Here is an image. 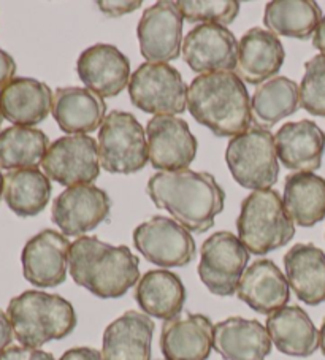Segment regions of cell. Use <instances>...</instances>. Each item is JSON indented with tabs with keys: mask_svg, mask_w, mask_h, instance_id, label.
Returning a JSON list of instances; mask_svg holds the SVG:
<instances>
[{
	"mask_svg": "<svg viewBox=\"0 0 325 360\" xmlns=\"http://www.w3.org/2000/svg\"><path fill=\"white\" fill-rule=\"evenodd\" d=\"M284 46L276 35L253 27L241 37L235 73L249 84H262L276 75L284 64Z\"/></svg>",
	"mask_w": 325,
	"mask_h": 360,
	"instance_id": "cell-23",
	"label": "cell"
},
{
	"mask_svg": "<svg viewBox=\"0 0 325 360\" xmlns=\"http://www.w3.org/2000/svg\"><path fill=\"white\" fill-rule=\"evenodd\" d=\"M68 270L73 281L98 299H120L140 281V260L127 246L97 237H79L70 246Z\"/></svg>",
	"mask_w": 325,
	"mask_h": 360,
	"instance_id": "cell-2",
	"label": "cell"
},
{
	"mask_svg": "<svg viewBox=\"0 0 325 360\" xmlns=\"http://www.w3.org/2000/svg\"><path fill=\"white\" fill-rule=\"evenodd\" d=\"M283 203L293 224L316 226L325 219V179L311 172L292 173L286 178Z\"/></svg>",
	"mask_w": 325,
	"mask_h": 360,
	"instance_id": "cell-29",
	"label": "cell"
},
{
	"mask_svg": "<svg viewBox=\"0 0 325 360\" xmlns=\"http://www.w3.org/2000/svg\"><path fill=\"white\" fill-rule=\"evenodd\" d=\"M77 72L86 89L100 97H117L130 83V62L126 54L106 43H97L79 54Z\"/></svg>",
	"mask_w": 325,
	"mask_h": 360,
	"instance_id": "cell-17",
	"label": "cell"
},
{
	"mask_svg": "<svg viewBox=\"0 0 325 360\" xmlns=\"http://www.w3.org/2000/svg\"><path fill=\"white\" fill-rule=\"evenodd\" d=\"M97 7L100 8L102 13L111 18H117L127 13H132L136 8L141 7V0H134V2H127V0H113V2H108V0H100L97 2Z\"/></svg>",
	"mask_w": 325,
	"mask_h": 360,
	"instance_id": "cell-37",
	"label": "cell"
},
{
	"mask_svg": "<svg viewBox=\"0 0 325 360\" xmlns=\"http://www.w3.org/2000/svg\"><path fill=\"white\" fill-rule=\"evenodd\" d=\"M177 7L187 22L227 27L238 16L241 5L236 0H179Z\"/></svg>",
	"mask_w": 325,
	"mask_h": 360,
	"instance_id": "cell-34",
	"label": "cell"
},
{
	"mask_svg": "<svg viewBox=\"0 0 325 360\" xmlns=\"http://www.w3.org/2000/svg\"><path fill=\"white\" fill-rule=\"evenodd\" d=\"M312 45L322 53V56H325V16L322 18V21L319 22L316 32L312 35Z\"/></svg>",
	"mask_w": 325,
	"mask_h": 360,
	"instance_id": "cell-41",
	"label": "cell"
},
{
	"mask_svg": "<svg viewBox=\"0 0 325 360\" xmlns=\"http://www.w3.org/2000/svg\"><path fill=\"white\" fill-rule=\"evenodd\" d=\"M240 43L227 27L200 24L186 35L183 58L198 75L215 72H235Z\"/></svg>",
	"mask_w": 325,
	"mask_h": 360,
	"instance_id": "cell-15",
	"label": "cell"
},
{
	"mask_svg": "<svg viewBox=\"0 0 325 360\" xmlns=\"http://www.w3.org/2000/svg\"><path fill=\"white\" fill-rule=\"evenodd\" d=\"M236 231L249 252L264 256L289 243L295 235V224L278 192L262 189L253 191L241 202Z\"/></svg>",
	"mask_w": 325,
	"mask_h": 360,
	"instance_id": "cell-5",
	"label": "cell"
},
{
	"mask_svg": "<svg viewBox=\"0 0 325 360\" xmlns=\"http://www.w3.org/2000/svg\"><path fill=\"white\" fill-rule=\"evenodd\" d=\"M134 299L149 318L170 321L183 311L186 288L172 271L149 270L136 283Z\"/></svg>",
	"mask_w": 325,
	"mask_h": 360,
	"instance_id": "cell-28",
	"label": "cell"
},
{
	"mask_svg": "<svg viewBox=\"0 0 325 360\" xmlns=\"http://www.w3.org/2000/svg\"><path fill=\"white\" fill-rule=\"evenodd\" d=\"M298 91L300 107L310 115L325 117V56L319 54L306 62Z\"/></svg>",
	"mask_w": 325,
	"mask_h": 360,
	"instance_id": "cell-35",
	"label": "cell"
},
{
	"mask_svg": "<svg viewBox=\"0 0 325 360\" xmlns=\"http://www.w3.org/2000/svg\"><path fill=\"white\" fill-rule=\"evenodd\" d=\"M16 73V64L11 56L0 48V89L5 88Z\"/></svg>",
	"mask_w": 325,
	"mask_h": 360,
	"instance_id": "cell-38",
	"label": "cell"
},
{
	"mask_svg": "<svg viewBox=\"0 0 325 360\" xmlns=\"http://www.w3.org/2000/svg\"><path fill=\"white\" fill-rule=\"evenodd\" d=\"M2 117H4L2 116V111H0V126H2Z\"/></svg>",
	"mask_w": 325,
	"mask_h": 360,
	"instance_id": "cell-44",
	"label": "cell"
},
{
	"mask_svg": "<svg viewBox=\"0 0 325 360\" xmlns=\"http://www.w3.org/2000/svg\"><path fill=\"white\" fill-rule=\"evenodd\" d=\"M111 198L92 184L73 186L54 198L51 219L67 237H83L108 219Z\"/></svg>",
	"mask_w": 325,
	"mask_h": 360,
	"instance_id": "cell-12",
	"label": "cell"
},
{
	"mask_svg": "<svg viewBox=\"0 0 325 360\" xmlns=\"http://www.w3.org/2000/svg\"><path fill=\"white\" fill-rule=\"evenodd\" d=\"M4 184H5V176L2 175V172H0V200H2V195H4Z\"/></svg>",
	"mask_w": 325,
	"mask_h": 360,
	"instance_id": "cell-43",
	"label": "cell"
},
{
	"mask_svg": "<svg viewBox=\"0 0 325 360\" xmlns=\"http://www.w3.org/2000/svg\"><path fill=\"white\" fill-rule=\"evenodd\" d=\"M149 162L155 170H186L197 156L198 143L189 124L177 116H154L146 124Z\"/></svg>",
	"mask_w": 325,
	"mask_h": 360,
	"instance_id": "cell-13",
	"label": "cell"
},
{
	"mask_svg": "<svg viewBox=\"0 0 325 360\" xmlns=\"http://www.w3.org/2000/svg\"><path fill=\"white\" fill-rule=\"evenodd\" d=\"M134 245L148 262L164 269L186 266L197 254L191 232L165 216H154L141 222L134 231Z\"/></svg>",
	"mask_w": 325,
	"mask_h": 360,
	"instance_id": "cell-10",
	"label": "cell"
},
{
	"mask_svg": "<svg viewBox=\"0 0 325 360\" xmlns=\"http://www.w3.org/2000/svg\"><path fill=\"white\" fill-rule=\"evenodd\" d=\"M13 326L8 319V314L0 309V354H2L13 341Z\"/></svg>",
	"mask_w": 325,
	"mask_h": 360,
	"instance_id": "cell-40",
	"label": "cell"
},
{
	"mask_svg": "<svg viewBox=\"0 0 325 360\" xmlns=\"http://www.w3.org/2000/svg\"><path fill=\"white\" fill-rule=\"evenodd\" d=\"M267 332L272 343L286 356L310 357L319 347V330L308 313L297 305L268 314Z\"/></svg>",
	"mask_w": 325,
	"mask_h": 360,
	"instance_id": "cell-27",
	"label": "cell"
},
{
	"mask_svg": "<svg viewBox=\"0 0 325 360\" xmlns=\"http://www.w3.org/2000/svg\"><path fill=\"white\" fill-rule=\"evenodd\" d=\"M129 96L134 107L155 116L181 115L187 107V86L168 64H141L130 77Z\"/></svg>",
	"mask_w": 325,
	"mask_h": 360,
	"instance_id": "cell-8",
	"label": "cell"
},
{
	"mask_svg": "<svg viewBox=\"0 0 325 360\" xmlns=\"http://www.w3.org/2000/svg\"><path fill=\"white\" fill-rule=\"evenodd\" d=\"M98 158L102 169L116 175H132L145 169L149 154L146 132L127 111L106 115L98 132Z\"/></svg>",
	"mask_w": 325,
	"mask_h": 360,
	"instance_id": "cell-7",
	"label": "cell"
},
{
	"mask_svg": "<svg viewBox=\"0 0 325 360\" xmlns=\"http://www.w3.org/2000/svg\"><path fill=\"white\" fill-rule=\"evenodd\" d=\"M298 89V84L286 77H276L260 84L251 98V117L255 126L270 130L284 117L297 113Z\"/></svg>",
	"mask_w": 325,
	"mask_h": 360,
	"instance_id": "cell-30",
	"label": "cell"
},
{
	"mask_svg": "<svg viewBox=\"0 0 325 360\" xmlns=\"http://www.w3.org/2000/svg\"><path fill=\"white\" fill-rule=\"evenodd\" d=\"M236 295L254 311L272 314L287 305L291 285L273 260L259 259L243 273Z\"/></svg>",
	"mask_w": 325,
	"mask_h": 360,
	"instance_id": "cell-18",
	"label": "cell"
},
{
	"mask_svg": "<svg viewBox=\"0 0 325 360\" xmlns=\"http://www.w3.org/2000/svg\"><path fill=\"white\" fill-rule=\"evenodd\" d=\"M319 347H321V351H322V354L325 356V318L322 321L321 330H319Z\"/></svg>",
	"mask_w": 325,
	"mask_h": 360,
	"instance_id": "cell-42",
	"label": "cell"
},
{
	"mask_svg": "<svg viewBox=\"0 0 325 360\" xmlns=\"http://www.w3.org/2000/svg\"><path fill=\"white\" fill-rule=\"evenodd\" d=\"M51 194V181L39 169L11 170L5 175L4 198L20 218L40 214L49 203Z\"/></svg>",
	"mask_w": 325,
	"mask_h": 360,
	"instance_id": "cell-32",
	"label": "cell"
},
{
	"mask_svg": "<svg viewBox=\"0 0 325 360\" xmlns=\"http://www.w3.org/2000/svg\"><path fill=\"white\" fill-rule=\"evenodd\" d=\"M322 21V10L312 0H273L264 11V24L274 35L306 40Z\"/></svg>",
	"mask_w": 325,
	"mask_h": 360,
	"instance_id": "cell-31",
	"label": "cell"
},
{
	"mask_svg": "<svg viewBox=\"0 0 325 360\" xmlns=\"http://www.w3.org/2000/svg\"><path fill=\"white\" fill-rule=\"evenodd\" d=\"M49 140L39 129L13 126L0 132V169H39L46 156Z\"/></svg>",
	"mask_w": 325,
	"mask_h": 360,
	"instance_id": "cell-33",
	"label": "cell"
},
{
	"mask_svg": "<svg viewBox=\"0 0 325 360\" xmlns=\"http://www.w3.org/2000/svg\"><path fill=\"white\" fill-rule=\"evenodd\" d=\"M249 262V251L232 232H216L202 245L198 276L211 294L230 297L236 294Z\"/></svg>",
	"mask_w": 325,
	"mask_h": 360,
	"instance_id": "cell-9",
	"label": "cell"
},
{
	"mask_svg": "<svg viewBox=\"0 0 325 360\" xmlns=\"http://www.w3.org/2000/svg\"><path fill=\"white\" fill-rule=\"evenodd\" d=\"M0 360H56L51 352L26 346H10L0 354Z\"/></svg>",
	"mask_w": 325,
	"mask_h": 360,
	"instance_id": "cell-36",
	"label": "cell"
},
{
	"mask_svg": "<svg viewBox=\"0 0 325 360\" xmlns=\"http://www.w3.org/2000/svg\"><path fill=\"white\" fill-rule=\"evenodd\" d=\"M59 360H103L100 351L94 349V347H73V349H68Z\"/></svg>",
	"mask_w": 325,
	"mask_h": 360,
	"instance_id": "cell-39",
	"label": "cell"
},
{
	"mask_svg": "<svg viewBox=\"0 0 325 360\" xmlns=\"http://www.w3.org/2000/svg\"><path fill=\"white\" fill-rule=\"evenodd\" d=\"M54 94L49 86L34 78H13L0 89V111L5 120L20 127L43 122L53 110Z\"/></svg>",
	"mask_w": 325,
	"mask_h": 360,
	"instance_id": "cell-24",
	"label": "cell"
},
{
	"mask_svg": "<svg viewBox=\"0 0 325 360\" xmlns=\"http://www.w3.org/2000/svg\"><path fill=\"white\" fill-rule=\"evenodd\" d=\"M155 324L148 314L124 313L105 328L103 360H151Z\"/></svg>",
	"mask_w": 325,
	"mask_h": 360,
	"instance_id": "cell-21",
	"label": "cell"
},
{
	"mask_svg": "<svg viewBox=\"0 0 325 360\" xmlns=\"http://www.w3.org/2000/svg\"><path fill=\"white\" fill-rule=\"evenodd\" d=\"M184 18L177 2H158L143 11L136 26L140 53L149 64H167L178 59L183 41Z\"/></svg>",
	"mask_w": 325,
	"mask_h": 360,
	"instance_id": "cell-14",
	"label": "cell"
},
{
	"mask_svg": "<svg viewBox=\"0 0 325 360\" xmlns=\"http://www.w3.org/2000/svg\"><path fill=\"white\" fill-rule=\"evenodd\" d=\"M187 108L193 120L216 136H236L251 127V97L235 72L205 73L187 88Z\"/></svg>",
	"mask_w": 325,
	"mask_h": 360,
	"instance_id": "cell-3",
	"label": "cell"
},
{
	"mask_svg": "<svg viewBox=\"0 0 325 360\" xmlns=\"http://www.w3.org/2000/svg\"><path fill=\"white\" fill-rule=\"evenodd\" d=\"M215 326L203 314H186L165 321L160 351L167 360H206L212 349Z\"/></svg>",
	"mask_w": 325,
	"mask_h": 360,
	"instance_id": "cell-20",
	"label": "cell"
},
{
	"mask_svg": "<svg viewBox=\"0 0 325 360\" xmlns=\"http://www.w3.org/2000/svg\"><path fill=\"white\" fill-rule=\"evenodd\" d=\"M226 162L234 179L243 188L272 189L279 178L274 135L270 130L251 126L229 141Z\"/></svg>",
	"mask_w": 325,
	"mask_h": 360,
	"instance_id": "cell-6",
	"label": "cell"
},
{
	"mask_svg": "<svg viewBox=\"0 0 325 360\" xmlns=\"http://www.w3.org/2000/svg\"><path fill=\"white\" fill-rule=\"evenodd\" d=\"M286 278L298 300L310 307L325 302V252L312 243L292 246L284 256Z\"/></svg>",
	"mask_w": 325,
	"mask_h": 360,
	"instance_id": "cell-26",
	"label": "cell"
},
{
	"mask_svg": "<svg viewBox=\"0 0 325 360\" xmlns=\"http://www.w3.org/2000/svg\"><path fill=\"white\" fill-rule=\"evenodd\" d=\"M146 194L155 207L196 233L212 229L226 203V192L211 173L191 169L155 173L146 184Z\"/></svg>",
	"mask_w": 325,
	"mask_h": 360,
	"instance_id": "cell-1",
	"label": "cell"
},
{
	"mask_svg": "<svg viewBox=\"0 0 325 360\" xmlns=\"http://www.w3.org/2000/svg\"><path fill=\"white\" fill-rule=\"evenodd\" d=\"M278 159L293 172H314L322 165L325 134L310 120L286 122L274 134Z\"/></svg>",
	"mask_w": 325,
	"mask_h": 360,
	"instance_id": "cell-19",
	"label": "cell"
},
{
	"mask_svg": "<svg viewBox=\"0 0 325 360\" xmlns=\"http://www.w3.org/2000/svg\"><path fill=\"white\" fill-rule=\"evenodd\" d=\"M7 314L16 340L35 349L49 341L68 337L78 322L70 302L42 290H26L11 299Z\"/></svg>",
	"mask_w": 325,
	"mask_h": 360,
	"instance_id": "cell-4",
	"label": "cell"
},
{
	"mask_svg": "<svg viewBox=\"0 0 325 360\" xmlns=\"http://www.w3.org/2000/svg\"><path fill=\"white\" fill-rule=\"evenodd\" d=\"M43 173L67 188L92 184L100 175L98 143L89 135H65L51 143Z\"/></svg>",
	"mask_w": 325,
	"mask_h": 360,
	"instance_id": "cell-11",
	"label": "cell"
},
{
	"mask_svg": "<svg viewBox=\"0 0 325 360\" xmlns=\"http://www.w3.org/2000/svg\"><path fill=\"white\" fill-rule=\"evenodd\" d=\"M70 246L67 237L51 229L37 233L21 252L24 278L35 288H58L67 278Z\"/></svg>",
	"mask_w": 325,
	"mask_h": 360,
	"instance_id": "cell-16",
	"label": "cell"
},
{
	"mask_svg": "<svg viewBox=\"0 0 325 360\" xmlns=\"http://www.w3.org/2000/svg\"><path fill=\"white\" fill-rule=\"evenodd\" d=\"M212 347L224 360H265L272 338L259 321L235 316L215 326Z\"/></svg>",
	"mask_w": 325,
	"mask_h": 360,
	"instance_id": "cell-22",
	"label": "cell"
},
{
	"mask_svg": "<svg viewBox=\"0 0 325 360\" xmlns=\"http://www.w3.org/2000/svg\"><path fill=\"white\" fill-rule=\"evenodd\" d=\"M51 113L62 132L87 135L102 127L106 103L86 88H58L54 92Z\"/></svg>",
	"mask_w": 325,
	"mask_h": 360,
	"instance_id": "cell-25",
	"label": "cell"
}]
</instances>
